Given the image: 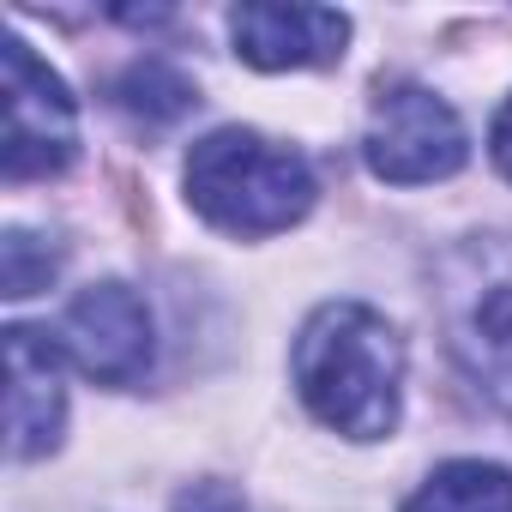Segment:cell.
<instances>
[{
	"instance_id": "1",
	"label": "cell",
	"mask_w": 512,
	"mask_h": 512,
	"mask_svg": "<svg viewBox=\"0 0 512 512\" xmlns=\"http://www.w3.org/2000/svg\"><path fill=\"white\" fill-rule=\"evenodd\" d=\"M296 392L350 440L392 434L404 398V344L386 314L362 302H326L296 338Z\"/></svg>"
},
{
	"instance_id": "2",
	"label": "cell",
	"mask_w": 512,
	"mask_h": 512,
	"mask_svg": "<svg viewBox=\"0 0 512 512\" xmlns=\"http://www.w3.org/2000/svg\"><path fill=\"white\" fill-rule=\"evenodd\" d=\"M187 199L205 223H217L229 235H278L308 217L314 169L302 151H290L266 133L217 127L187 157Z\"/></svg>"
},
{
	"instance_id": "3",
	"label": "cell",
	"mask_w": 512,
	"mask_h": 512,
	"mask_svg": "<svg viewBox=\"0 0 512 512\" xmlns=\"http://www.w3.org/2000/svg\"><path fill=\"white\" fill-rule=\"evenodd\" d=\"M434 320L452 362L512 404V235H470L434 260Z\"/></svg>"
},
{
	"instance_id": "4",
	"label": "cell",
	"mask_w": 512,
	"mask_h": 512,
	"mask_svg": "<svg viewBox=\"0 0 512 512\" xmlns=\"http://www.w3.org/2000/svg\"><path fill=\"white\" fill-rule=\"evenodd\" d=\"M0 73H7V145H0L7 181L61 175L79 157V109H73L61 73L49 61H37L25 37H7Z\"/></svg>"
},
{
	"instance_id": "5",
	"label": "cell",
	"mask_w": 512,
	"mask_h": 512,
	"mask_svg": "<svg viewBox=\"0 0 512 512\" xmlns=\"http://www.w3.org/2000/svg\"><path fill=\"white\" fill-rule=\"evenodd\" d=\"M464 127L452 115L446 97H434L428 85H386L374 97L368 115V139L362 157L380 181L398 187H422V181H446L464 169Z\"/></svg>"
},
{
	"instance_id": "6",
	"label": "cell",
	"mask_w": 512,
	"mask_h": 512,
	"mask_svg": "<svg viewBox=\"0 0 512 512\" xmlns=\"http://www.w3.org/2000/svg\"><path fill=\"white\" fill-rule=\"evenodd\" d=\"M61 344L73 350V362L91 380L133 386L151 368V308L139 302V290L103 278V284L73 296V308L61 320Z\"/></svg>"
},
{
	"instance_id": "7",
	"label": "cell",
	"mask_w": 512,
	"mask_h": 512,
	"mask_svg": "<svg viewBox=\"0 0 512 512\" xmlns=\"http://www.w3.org/2000/svg\"><path fill=\"white\" fill-rule=\"evenodd\" d=\"M229 37H235V55L260 73L332 67L350 43V19L332 7H235Z\"/></svg>"
},
{
	"instance_id": "8",
	"label": "cell",
	"mask_w": 512,
	"mask_h": 512,
	"mask_svg": "<svg viewBox=\"0 0 512 512\" xmlns=\"http://www.w3.org/2000/svg\"><path fill=\"white\" fill-rule=\"evenodd\" d=\"M7 374H13V458H43L61 446V422H67V386H61V350L31 332L13 326L7 332Z\"/></svg>"
},
{
	"instance_id": "9",
	"label": "cell",
	"mask_w": 512,
	"mask_h": 512,
	"mask_svg": "<svg viewBox=\"0 0 512 512\" xmlns=\"http://www.w3.org/2000/svg\"><path fill=\"white\" fill-rule=\"evenodd\" d=\"M404 512H512V470L482 458H452L404 500Z\"/></svg>"
},
{
	"instance_id": "10",
	"label": "cell",
	"mask_w": 512,
	"mask_h": 512,
	"mask_svg": "<svg viewBox=\"0 0 512 512\" xmlns=\"http://www.w3.org/2000/svg\"><path fill=\"white\" fill-rule=\"evenodd\" d=\"M115 103H121L127 115H139L145 127H169V121H181L199 97H193V85H187L175 67H163V61H133V67L115 79Z\"/></svg>"
},
{
	"instance_id": "11",
	"label": "cell",
	"mask_w": 512,
	"mask_h": 512,
	"mask_svg": "<svg viewBox=\"0 0 512 512\" xmlns=\"http://www.w3.org/2000/svg\"><path fill=\"white\" fill-rule=\"evenodd\" d=\"M55 266H61V253H55V247H37L31 229H7V296H13V302L49 290Z\"/></svg>"
},
{
	"instance_id": "12",
	"label": "cell",
	"mask_w": 512,
	"mask_h": 512,
	"mask_svg": "<svg viewBox=\"0 0 512 512\" xmlns=\"http://www.w3.org/2000/svg\"><path fill=\"white\" fill-rule=\"evenodd\" d=\"M175 512H247V506H241L235 488H223V482H199V488H187V494L175 500Z\"/></svg>"
},
{
	"instance_id": "13",
	"label": "cell",
	"mask_w": 512,
	"mask_h": 512,
	"mask_svg": "<svg viewBox=\"0 0 512 512\" xmlns=\"http://www.w3.org/2000/svg\"><path fill=\"white\" fill-rule=\"evenodd\" d=\"M488 151H494V163H500V175L512 181V97L500 103V115H494V127H488Z\"/></svg>"
}]
</instances>
